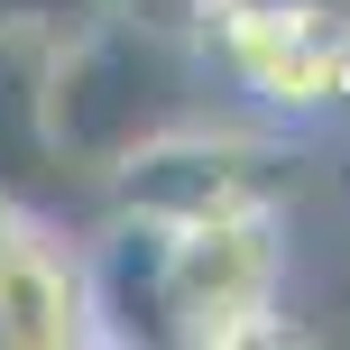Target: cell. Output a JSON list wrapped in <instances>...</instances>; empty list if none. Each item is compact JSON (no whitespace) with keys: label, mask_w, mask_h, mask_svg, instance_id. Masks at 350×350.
<instances>
[{"label":"cell","mask_w":350,"mask_h":350,"mask_svg":"<svg viewBox=\"0 0 350 350\" xmlns=\"http://www.w3.org/2000/svg\"><path fill=\"white\" fill-rule=\"evenodd\" d=\"M193 92H203L193 28L139 18V10H102L92 28H74L65 46L37 55V148L55 166L111 175L129 148L193 120Z\"/></svg>","instance_id":"6da1fadb"},{"label":"cell","mask_w":350,"mask_h":350,"mask_svg":"<svg viewBox=\"0 0 350 350\" xmlns=\"http://www.w3.org/2000/svg\"><path fill=\"white\" fill-rule=\"evenodd\" d=\"M166 295H175V350H240L286 341V203H230L203 221H175L166 249Z\"/></svg>","instance_id":"7a4b0ae2"},{"label":"cell","mask_w":350,"mask_h":350,"mask_svg":"<svg viewBox=\"0 0 350 350\" xmlns=\"http://www.w3.org/2000/svg\"><path fill=\"white\" fill-rule=\"evenodd\" d=\"M295 185V157L249 129H203V120H175L148 148H129L120 166L102 175L111 212H148V221H203V212L230 203H286Z\"/></svg>","instance_id":"3957f363"},{"label":"cell","mask_w":350,"mask_h":350,"mask_svg":"<svg viewBox=\"0 0 350 350\" xmlns=\"http://www.w3.org/2000/svg\"><path fill=\"white\" fill-rule=\"evenodd\" d=\"M185 28H193V46H203V74L240 83L249 102L277 111V120H323V111L350 102V55L314 18L277 10V0H203Z\"/></svg>","instance_id":"277c9868"},{"label":"cell","mask_w":350,"mask_h":350,"mask_svg":"<svg viewBox=\"0 0 350 350\" xmlns=\"http://www.w3.org/2000/svg\"><path fill=\"white\" fill-rule=\"evenodd\" d=\"M166 249H175V221H148V212H111L92 240H74V258H83V314H92L102 350H175Z\"/></svg>","instance_id":"5b68a950"},{"label":"cell","mask_w":350,"mask_h":350,"mask_svg":"<svg viewBox=\"0 0 350 350\" xmlns=\"http://www.w3.org/2000/svg\"><path fill=\"white\" fill-rule=\"evenodd\" d=\"M0 350H92L83 258L46 221H28L18 249L0 258Z\"/></svg>","instance_id":"8992f818"},{"label":"cell","mask_w":350,"mask_h":350,"mask_svg":"<svg viewBox=\"0 0 350 350\" xmlns=\"http://www.w3.org/2000/svg\"><path fill=\"white\" fill-rule=\"evenodd\" d=\"M102 10H120V0H0V46H65L74 28H92Z\"/></svg>","instance_id":"52a82bcc"},{"label":"cell","mask_w":350,"mask_h":350,"mask_svg":"<svg viewBox=\"0 0 350 350\" xmlns=\"http://www.w3.org/2000/svg\"><path fill=\"white\" fill-rule=\"evenodd\" d=\"M277 10H295V18H314V28L332 37L341 55H350V0H277Z\"/></svg>","instance_id":"ba28073f"},{"label":"cell","mask_w":350,"mask_h":350,"mask_svg":"<svg viewBox=\"0 0 350 350\" xmlns=\"http://www.w3.org/2000/svg\"><path fill=\"white\" fill-rule=\"evenodd\" d=\"M18 230H28V212H18V193L0 185V258H10V249H18Z\"/></svg>","instance_id":"9c48e42d"},{"label":"cell","mask_w":350,"mask_h":350,"mask_svg":"<svg viewBox=\"0 0 350 350\" xmlns=\"http://www.w3.org/2000/svg\"><path fill=\"white\" fill-rule=\"evenodd\" d=\"M120 10H139V18H175V28H185V18L203 10V0H120Z\"/></svg>","instance_id":"30bf717a"}]
</instances>
